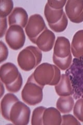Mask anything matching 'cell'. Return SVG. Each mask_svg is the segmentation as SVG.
<instances>
[{
  "label": "cell",
  "mask_w": 83,
  "mask_h": 125,
  "mask_svg": "<svg viewBox=\"0 0 83 125\" xmlns=\"http://www.w3.org/2000/svg\"><path fill=\"white\" fill-rule=\"evenodd\" d=\"M73 88L74 99H83V56L74 58L70 67L65 70Z\"/></svg>",
  "instance_id": "6da1fadb"
},
{
  "label": "cell",
  "mask_w": 83,
  "mask_h": 125,
  "mask_svg": "<svg viewBox=\"0 0 83 125\" xmlns=\"http://www.w3.org/2000/svg\"><path fill=\"white\" fill-rule=\"evenodd\" d=\"M44 86L38 84L33 77V73L27 80L21 92V97L23 102L31 106L40 103L43 99Z\"/></svg>",
  "instance_id": "7a4b0ae2"
},
{
  "label": "cell",
  "mask_w": 83,
  "mask_h": 125,
  "mask_svg": "<svg viewBox=\"0 0 83 125\" xmlns=\"http://www.w3.org/2000/svg\"><path fill=\"white\" fill-rule=\"evenodd\" d=\"M5 41L9 47L14 50L22 48L26 41V36L23 28L18 25L9 26L5 34Z\"/></svg>",
  "instance_id": "3957f363"
},
{
  "label": "cell",
  "mask_w": 83,
  "mask_h": 125,
  "mask_svg": "<svg viewBox=\"0 0 83 125\" xmlns=\"http://www.w3.org/2000/svg\"><path fill=\"white\" fill-rule=\"evenodd\" d=\"M31 115L30 108L22 102L15 103L10 112V122L16 125L28 124Z\"/></svg>",
  "instance_id": "277c9868"
},
{
  "label": "cell",
  "mask_w": 83,
  "mask_h": 125,
  "mask_svg": "<svg viewBox=\"0 0 83 125\" xmlns=\"http://www.w3.org/2000/svg\"><path fill=\"white\" fill-rule=\"evenodd\" d=\"M33 75L34 80L39 85H50L55 75L54 65L44 62L37 66Z\"/></svg>",
  "instance_id": "5b68a950"
},
{
  "label": "cell",
  "mask_w": 83,
  "mask_h": 125,
  "mask_svg": "<svg viewBox=\"0 0 83 125\" xmlns=\"http://www.w3.org/2000/svg\"><path fill=\"white\" fill-rule=\"evenodd\" d=\"M56 36L53 31L46 28L34 39H30L33 43L35 44L41 51L49 52L52 50L55 43Z\"/></svg>",
  "instance_id": "8992f818"
},
{
  "label": "cell",
  "mask_w": 83,
  "mask_h": 125,
  "mask_svg": "<svg viewBox=\"0 0 83 125\" xmlns=\"http://www.w3.org/2000/svg\"><path fill=\"white\" fill-rule=\"evenodd\" d=\"M46 28L45 21L39 14H34L29 17L25 27L26 33L29 39L36 38Z\"/></svg>",
  "instance_id": "52a82bcc"
},
{
  "label": "cell",
  "mask_w": 83,
  "mask_h": 125,
  "mask_svg": "<svg viewBox=\"0 0 83 125\" xmlns=\"http://www.w3.org/2000/svg\"><path fill=\"white\" fill-rule=\"evenodd\" d=\"M67 17L71 22L79 23L83 21V0H69L65 6Z\"/></svg>",
  "instance_id": "ba28073f"
},
{
  "label": "cell",
  "mask_w": 83,
  "mask_h": 125,
  "mask_svg": "<svg viewBox=\"0 0 83 125\" xmlns=\"http://www.w3.org/2000/svg\"><path fill=\"white\" fill-rule=\"evenodd\" d=\"M17 62L22 70L26 72L30 71L37 67V59L34 53L27 48L19 52Z\"/></svg>",
  "instance_id": "9c48e42d"
},
{
  "label": "cell",
  "mask_w": 83,
  "mask_h": 125,
  "mask_svg": "<svg viewBox=\"0 0 83 125\" xmlns=\"http://www.w3.org/2000/svg\"><path fill=\"white\" fill-rule=\"evenodd\" d=\"M19 73L16 65L10 62L3 64L0 68L1 81L5 85L13 83L17 79Z\"/></svg>",
  "instance_id": "30bf717a"
},
{
  "label": "cell",
  "mask_w": 83,
  "mask_h": 125,
  "mask_svg": "<svg viewBox=\"0 0 83 125\" xmlns=\"http://www.w3.org/2000/svg\"><path fill=\"white\" fill-rule=\"evenodd\" d=\"M28 20L26 10L22 7H16L9 16V26L18 25L23 28L26 27Z\"/></svg>",
  "instance_id": "8fae6325"
},
{
  "label": "cell",
  "mask_w": 83,
  "mask_h": 125,
  "mask_svg": "<svg viewBox=\"0 0 83 125\" xmlns=\"http://www.w3.org/2000/svg\"><path fill=\"white\" fill-rule=\"evenodd\" d=\"M71 44L68 39L65 37H58L55 41L54 54L60 58H65L71 54Z\"/></svg>",
  "instance_id": "7c38bea8"
},
{
  "label": "cell",
  "mask_w": 83,
  "mask_h": 125,
  "mask_svg": "<svg viewBox=\"0 0 83 125\" xmlns=\"http://www.w3.org/2000/svg\"><path fill=\"white\" fill-rule=\"evenodd\" d=\"M18 101V97L13 93H7L3 96L1 102V111L2 116L5 119L10 121L11 109L14 104Z\"/></svg>",
  "instance_id": "4fadbf2b"
},
{
  "label": "cell",
  "mask_w": 83,
  "mask_h": 125,
  "mask_svg": "<svg viewBox=\"0 0 83 125\" xmlns=\"http://www.w3.org/2000/svg\"><path fill=\"white\" fill-rule=\"evenodd\" d=\"M43 125H61L62 116L61 113L55 107L46 108L43 114Z\"/></svg>",
  "instance_id": "5bb4252c"
},
{
  "label": "cell",
  "mask_w": 83,
  "mask_h": 125,
  "mask_svg": "<svg viewBox=\"0 0 83 125\" xmlns=\"http://www.w3.org/2000/svg\"><path fill=\"white\" fill-rule=\"evenodd\" d=\"M55 91L60 96H66L73 94V88L71 81L65 74H62L60 81L55 87Z\"/></svg>",
  "instance_id": "9a60e30c"
},
{
  "label": "cell",
  "mask_w": 83,
  "mask_h": 125,
  "mask_svg": "<svg viewBox=\"0 0 83 125\" xmlns=\"http://www.w3.org/2000/svg\"><path fill=\"white\" fill-rule=\"evenodd\" d=\"M71 46V52L75 58L83 56V30L75 33Z\"/></svg>",
  "instance_id": "2e32d148"
},
{
  "label": "cell",
  "mask_w": 83,
  "mask_h": 125,
  "mask_svg": "<svg viewBox=\"0 0 83 125\" xmlns=\"http://www.w3.org/2000/svg\"><path fill=\"white\" fill-rule=\"evenodd\" d=\"M74 106V98L72 95L60 96L56 103V107L62 114L69 113L73 110Z\"/></svg>",
  "instance_id": "e0dca14e"
},
{
  "label": "cell",
  "mask_w": 83,
  "mask_h": 125,
  "mask_svg": "<svg viewBox=\"0 0 83 125\" xmlns=\"http://www.w3.org/2000/svg\"><path fill=\"white\" fill-rule=\"evenodd\" d=\"M64 10H55L46 3L44 9V15L48 24H54L59 21L64 15Z\"/></svg>",
  "instance_id": "ac0fdd59"
},
{
  "label": "cell",
  "mask_w": 83,
  "mask_h": 125,
  "mask_svg": "<svg viewBox=\"0 0 83 125\" xmlns=\"http://www.w3.org/2000/svg\"><path fill=\"white\" fill-rule=\"evenodd\" d=\"M53 61L55 65L57 66L59 69L62 70H66L70 67L72 63V55L71 54L66 57L60 58L53 54Z\"/></svg>",
  "instance_id": "d6986e66"
},
{
  "label": "cell",
  "mask_w": 83,
  "mask_h": 125,
  "mask_svg": "<svg viewBox=\"0 0 83 125\" xmlns=\"http://www.w3.org/2000/svg\"><path fill=\"white\" fill-rule=\"evenodd\" d=\"M14 3L11 0L0 1V18H6L14 10Z\"/></svg>",
  "instance_id": "ffe728a7"
},
{
  "label": "cell",
  "mask_w": 83,
  "mask_h": 125,
  "mask_svg": "<svg viewBox=\"0 0 83 125\" xmlns=\"http://www.w3.org/2000/svg\"><path fill=\"white\" fill-rule=\"evenodd\" d=\"M68 19L66 14L64 12L61 19L54 24H48L50 28L56 32H61L64 31L68 27Z\"/></svg>",
  "instance_id": "44dd1931"
},
{
  "label": "cell",
  "mask_w": 83,
  "mask_h": 125,
  "mask_svg": "<svg viewBox=\"0 0 83 125\" xmlns=\"http://www.w3.org/2000/svg\"><path fill=\"white\" fill-rule=\"evenodd\" d=\"M46 108L44 106H39L35 108L33 111L31 124L32 125H43V114Z\"/></svg>",
  "instance_id": "7402d4cb"
},
{
  "label": "cell",
  "mask_w": 83,
  "mask_h": 125,
  "mask_svg": "<svg viewBox=\"0 0 83 125\" xmlns=\"http://www.w3.org/2000/svg\"><path fill=\"white\" fill-rule=\"evenodd\" d=\"M22 77L21 73H20L17 79L14 81L13 83L5 85L7 90L9 92H10L11 93H16L20 91V90L21 88L22 87Z\"/></svg>",
  "instance_id": "603a6c76"
},
{
  "label": "cell",
  "mask_w": 83,
  "mask_h": 125,
  "mask_svg": "<svg viewBox=\"0 0 83 125\" xmlns=\"http://www.w3.org/2000/svg\"><path fill=\"white\" fill-rule=\"evenodd\" d=\"M73 114L78 120L83 122V99L77 100L73 108Z\"/></svg>",
  "instance_id": "cb8c5ba5"
},
{
  "label": "cell",
  "mask_w": 83,
  "mask_h": 125,
  "mask_svg": "<svg viewBox=\"0 0 83 125\" xmlns=\"http://www.w3.org/2000/svg\"><path fill=\"white\" fill-rule=\"evenodd\" d=\"M62 125H81V123L79 122L78 119L76 117H74L72 115L67 114L64 115L62 116Z\"/></svg>",
  "instance_id": "d4e9b609"
},
{
  "label": "cell",
  "mask_w": 83,
  "mask_h": 125,
  "mask_svg": "<svg viewBox=\"0 0 83 125\" xmlns=\"http://www.w3.org/2000/svg\"><path fill=\"white\" fill-rule=\"evenodd\" d=\"M9 56V50L2 41H0V62L5 61Z\"/></svg>",
  "instance_id": "484cf974"
},
{
  "label": "cell",
  "mask_w": 83,
  "mask_h": 125,
  "mask_svg": "<svg viewBox=\"0 0 83 125\" xmlns=\"http://www.w3.org/2000/svg\"><path fill=\"white\" fill-rule=\"evenodd\" d=\"M27 48L30 50L31 51H32L36 57L37 59V67L38 65L40 64V62H41L42 60V53L41 51L39 50L37 47L33 46V45H30L27 46Z\"/></svg>",
  "instance_id": "4316f807"
},
{
  "label": "cell",
  "mask_w": 83,
  "mask_h": 125,
  "mask_svg": "<svg viewBox=\"0 0 83 125\" xmlns=\"http://www.w3.org/2000/svg\"><path fill=\"white\" fill-rule=\"evenodd\" d=\"M66 2V1H48L47 3L53 9L62 10L65 5Z\"/></svg>",
  "instance_id": "83f0119b"
},
{
  "label": "cell",
  "mask_w": 83,
  "mask_h": 125,
  "mask_svg": "<svg viewBox=\"0 0 83 125\" xmlns=\"http://www.w3.org/2000/svg\"><path fill=\"white\" fill-rule=\"evenodd\" d=\"M7 18H0V38H3L7 31Z\"/></svg>",
  "instance_id": "f1b7e54d"
},
{
  "label": "cell",
  "mask_w": 83,
  "mask_h": 125,
  "mask_svg": "<svg viewBox=\"0 0 83 125\" xmlns=\"http://www.w3.org/2000/svg\"><path fill=\"white\" fill-rule=\"evenodd\" d=\"M55 69V75L54 77V79L53 81L51 82L50 85H56L60 80L61 79V71L60 69H59L57 66L54 65Z\"/></svg>",
  "instance_id": "f546056e"
},
{
  "label": "cell",
  "mask_w": 83,
  "mask_h": 125,
  "mask_svg": "<svg viewBox=\"0 0 83 125\" xmlns=\"http://www.w3.org/2000/svg\"><path fill=\"white\" fill-rule=\"evenodd\" d=\"M4 84L1 81V98H2V97L3 96V94H4L5 92V88Z\"/></svg>",
  "instance_id": "4dcf8cb0"
}]
</instances>
